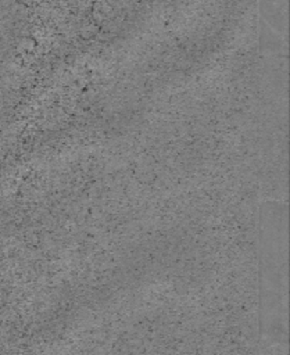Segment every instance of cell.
Here are the masks:
<instances>
[{
    "label": "cell",
    "mask_w": 290,
    "mask_h": 355,
    "mask_svg": "<svg viewBox=\"0 0 290 355\" xmlns=\"http://www.w3.org/2000/svg\"><path fill=\"white\" fill-rule=\"evenodd\" d=\"M273 216L271 218L268 209L264 215V226H262V258L261 262L264 265L262 269V286L265 290L262 291V306L266 309V316L271 315L283 319L286 323V214L276 212V208L272 209ZM280 327V324H279Z\"/></svg>",
    "instance_id": "cell-1"
}]
</instances>
